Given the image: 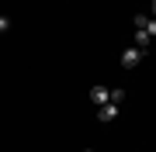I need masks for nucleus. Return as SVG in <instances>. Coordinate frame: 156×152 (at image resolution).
I'll return each instance as SVG.
<instances>
[{"instance_id":"1","label":"nucleus","mask_w":156,"mask_h":152,"mask_svg":"<svg viewBox=\"0 0 156 152\" xmlns=\"http://www.w3.org/2000/svg\"><path fill=\"white\" fill-rule=\"evenodd\" d=\"M142 56H146L142 49H125V52H122V69H135V66L142 62Z\"/></svg>"},{"instance_id":"6","label":"nucleus","mask_w":156,"mask_h":152,"mask_svg":"<svg viewBox=\"0 0 156 152\" xmlns=\"http://www.w3.org/2000/svg\"><path fill=\"white\" fill-rule=\"evenodd\" d=\"M146 31H149V38H156V17H149V24H146Z\"/></svg>"},{"instance_id":"3","label":"nucleus","mask_w":156,"mask_h":152,"mask_svg":"<svg viewBox=\"0 0 156 152\" xmlns=\"http://www.w3.org/2000/svg\"><path fill=\"white\" fill-rule=\"evenodd\" d=\"M149 45H153V38H149V31H146V28H135V49H142V52H146V49H149Z\"/></svg>"},{"instance_id":"9","label":"nucleus","mask_w":156,"mask_h":152,"mask_svg":"<svg viewBox=\"0 0 156 152\" xmlns=\"http://www.w3.org/2000/svg\"><path fill=\"white\" fill-rule=\"evenodd\" d=\"M83 152H94V149H83Z\"/></svg>"},{"instance_id":"7","label":"nucleus","mask_w":156,"mask_h":152,"mask_svg":"<svg viewBox=\"0 0 156 152\" xmlns=\"http://www.w3.org/2000/svg\"><path fill=\"white\" fill-rule=\"evenodd\" d=\"M7 28H11V17H4V14H0V35H4Z\"/></svg>"},{"instance_id":"5","label":"nucleus","mask_w":156,"mask_h":152,"mask_svg":"<svg viewBox=\"0 0 156 152\" xmlns=\"http://www.w3.org/2000/svg\"><path fill=\"white\" fill-rule=\"evenodd\" d=\"M125 100V90H122V86H115V90H111V100H108V104H122Z\"/></svg>"},{"instance_id":"8","label":"nucleus","mask_w":156,"mask_h":152,"mask_svg":"<svg viewBox=\"0 0 156 152\" xmlns=\"http://www.w3.org/2000/svg\"><path fill=\"white\" fill-rule=\"evenodd\" d=\"M153 17H156V0H153Z\"/></svg>"},{"instance_id":"4","label":"nucleus","mask_w":156,"mask_h":152,"mask_svg":"<svg viewBox=\"0 0 156 152\" xmlns=\"http://www.w3.org/2000/svg\"><path fill=\"white\" fill-rule=\"evenodd\" d=\"M101 121H115L118 118V104H101V114H97Z\"/></svg>"},{"instance_id":"2","label":"nucleus","mask_w":156,"mask_h":152,"mask_svg":"<svg viewBox=\"0 0 156 152\" xmlns=\"http://www.w3.org/2000/svg\"><path fill=\"white\" fill-rule=\"evenodd\" d=\"M90 100H94V104H108V100H111V90L101 86V83H94V86H90Z\"/></svg>"}]
</instances>
